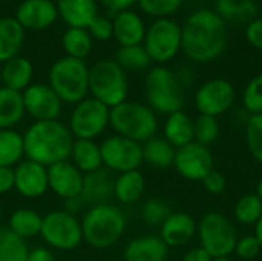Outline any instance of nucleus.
Masks as SVG:
<instances>
[{"instance_id":"nucleus-43","label":"nucleus","mask_w":262,"mask_h":261,"mask_svg":"<svg viewBox=\"0 0 262 261\" xmlns=\"http://www.w3.org/2000/svg\"><path fill=\"white\" fill-rule=\"evenodd\" d=\"M261 243L255 235H246L243 238H238V243L235 246V254L241 260L250 261L255 260L261 254Z\"/></svg>"},{"instance_id":"nucleus-17","label":"nucleus","mask_w":262,"mask_h":261,"mask_svg":"<svg viewBox=\"0 0 262 261\" xmlns=\"http://www.w3.org/2000/svg\"><path fill=\"white\" fill-rule=\"evenodd\" d=\"M83 175L84 174L80 172L71 160H64L48 168V185L57 197L69 200L80 197Z\"/></svg>"},{"instance_id":"nucleus-47","label":"nucleus","mask_w":262,"mask_h":261,"mask_svg":"<svg viewBox=\"0 0 262 261\" xmlns=\"http://www.w3.org/2000/svg\"><path fill=\"white\" fill-rule=\"evenodd\" d=\"M14 189V168L0 166V195Z\"/></svg>"},{"instance_id":"nucleus-24","label":"nucleus","mask_w":262,"mask_h":261,"mask_svg":"<svg viewBox=\"0 0 262 261\" xmlns=\"http://www.w3.org/2000/svg\"><path fill=\"white\" fill-rule=\"evenodd\" d=\"M0 72H2V86L17 92H23L31 85L34 68L26 57L15 55L6 60L0 66Z\"/></svg>"},{"instance_id":"nucleus-55","label":"nucleus","mask_w":262,"mask_h":261,"mask_svg":"<svg viewBox=\"0 0 262 261\" xmlns=\"http://www.w3.org/2000/svg\"><path fill=\"white\" fill-rule=\"evenodd\" d=\"M0 220H2V206H0Z\"/></svg>"},{"instance_id":"nucleus-5","label":"nucleus","mask_w":262,"mask_h":261,"mask_svg":"<svg viewBox=\"0 0 262 261\" xmlns=\"http://www.w3.org/2000/svg\"><path fill=\"white\" fill-rule=\"evenodd\" d=\"M144 91L147 106L155 114L170 115L177 111H183L186 103L184 88L180 83L177 74L166 66L152 68L144 80Z\"/></svg>"},{"instance_id":"nucleus-56","label":"nucleus","mask_w":262,"mask_h":261,"mask_svg":"<svg viewBox=\"0 0 262 261\" xmlns=\"http://www.w3.org/2000/svg\"><path fill=\"white\" fill-rule=\"evenodd\" d=\"M0 86H2V72H0Z\"/></svg>"},{"instance_id":"nucleus-37","label":"nucleus","mask_w":262,"mask_h":261,"mask_svg":"<svg viewBox=\"0 0 262 261\" xmlns=\"http://www.w3.org/2000/svg\"><path fill=\"white\" fill-rule=\"evenodd\" d=\"M236 223L243 226H255L262 217V202L256 194L243 195L233 208Z\"/></svg>"},{"instance_id":"nucleus-48","label":"nucleus","mask_w":262,"mask_h":261,"mask_svg":"<svg viewBox=\"0 0 262 261\" xmlns=\"http://www.w3.org/2000/svg\"><path fill=\"white\" fill-rule=\"evenodd\" d=\"M101 5H104L107 9H109V12L112 11V12H121V11H126V9H129V8H132L138 0H98Z\"/></svg>"},{"instance_id":"nucleus-8","label":"nucleus","mask_w":262,"mask_h":261,"mask_svg":"<svg viewBox=\"0 0 262 261\" xmlns=\"http://www.w3.org/2000/svg\"><path fill=\"white\" fill-rule=\"evenodd\" d=\"M196 234L200 237L201 248L212 258L229 257L235 252L238 243V231L235 223L221 212H207L198 222Z\"/></svg>"},{"instance_id":"nucleus-53","label":"nucleus","mask_w":262,"mask_h":261,"mask_svg":"<svg viewBox=\"0 0 262 261\" xmlns=\"http://www.w3.org/2000/svg\"><path fill=\"white\" fill-rule=\"evenodd\" d=\"M258 197H259V200L262 202V177L259 178V182H258V185H256V192H255Z\"/></svg>"},{"instance_id":"nucleus-34","label":"nucleus","mask_w":262,"mask_h":261,"mask_svg":"<svg viewBox=\"0 0 262 261\" xmlns=\"http://www.w3.org/2000/svg\"><path fill=\"white\" fill-rule=\"evenodd\" d=\"M61 45L68 57L84 60L92 49V37L88 29L68 28L61 37Z\"/></svg>"},{"instance_id":"nucleus-52","label":"nucleus","mask_w":262,"mask_h":261,"mask_svg":"<svg viewBox=\"0 0 262 261\" xmlns=\"http://www.w3.org/2000/svg\"><path fill=\"white\" fill-rule=\"evenodd\" d=\"M253 235L259 240V243H261L262 246V217L258 220V223L255 225V234Z\"/></svg>"},{"instance_id":"nucleus-54","label":"nucleus","mask_w":262,"mask_h":261,"mask_svg":"<svg viewBox=\"0 0 262 261\" xmlns=\"http://www.w3.org/2000/svg\"><path fill=\"white\" fill-rule=\"evenodd\" d=\"M212 261H235V260H232V258H229V257H223V258H213Z\"/></svg>"},{"instance_id":"nucleus-38","label":"nucleus","mask_w":262,"mask_h":261,"mask_svg":"<svg viewBox=\"0 0 262 261\" xmlns=\"http://www.w3.org/2000/svg\"><path fill=\"white\" fill-rule=\"evenodd\" d=\"M193 135L195 142L204 146L213 145L220 137V123L216 117L210 115H198L196 120H193Z\"/></svg>"},{"instance_id":"nucleus-4","label":"nucleus","mask_w":262,"mask_h":261,"mask_svg":"<svg viewBox=\"0 0 262 261\" xmlns=\"http://www.w3.org/2000/svg\"><path fill=\"white\" fill-rule=\"evenodd\" d=\"M109 126H112L117 135L143 145L155 137L158 131V117L146 103L126 100L111 108Z\"/></svg>"},{"instance_id":"nucleus-9","label":"nucleus","mask_w":262,"mask_h":261,"mask_svg":"<svg viewBox=\"0 0 262 261\" xmlns=\"http://www.w3.org/2000/svg\"><path fill=\"white\" fill-rule=\"evenodd\" d=\"M40 237L45 243L57 251H74L83 242L81 222L77 215L64 209H54L43 215Z\"/></svg>"},{"instance_id":"nucleus-45","label":"nucleus","mask_w":262,"mask_h":261,"mask_svg":"<svg viewBox=\"0 0 262 261\" xmlns=\"http://www.w3.org/2000/svg\"><path fill=\"white\" fill-rule=\"evenodd\" d=\"M203 186L207 192L213 194V195H220L227 189V178L223 172L212 169L204 178H203Z\"/></svg>"},{"instance_id":"nucleus-29","label":"nucleus","mask_w":262,"mask_h":261,"mask_svg":"<svg viewBox=\"0 0 262 261\" xmlns=\"http://www.w3.org/2000/svg\"><path fill=\"white\" fill-rule=\"evenodd\" d=\"M177 149L164 137H152L143 143V163L155 169H167L173 166Z\"/></svg>"},{"instance_id":"nucleus-40","label":"nucleus","mask_w":262,"mask_h":261,"mask_svg":"<svg viewBox=\"0 0 262 261\" xmlns=\"http://www.w3.org/2000/svg\"><path fill=\"white\" fill-rule=\"evenodd\" d=\"M246 143L250 155L262 165V114L249 117L246 125Z\"/></svg>"},{"instance_id":"nucleus-22","label":"nucleus","mask_w":262,"mask_h":261,"mask_svg":"<svg viewBox=\"0 0 262 261\" xmlns=\"http://www.w3.org/2000/svg\"><path fill=\"white\" fill-rule=\"evenodd\" d=\"M169 248L160 235H143L130 240L123 252V261H166Z\"/></svg>"},{"instance_id":"nucleus-51","label":"nucleus","mask_w":262,"mask_h":261,"mask_svg":"<svg viewBox=\"0 0 262 261\" xmlns=\"http://www.w3.org/2000/svg\"><path fill=\"white\" fill-rule=\"evenodd\" d=\"M83 208H86V205H84V202L81 200V197H74V198L64 200V211L69 212V214L77 215Z\"/></svg>"},{"instance_id":"nucleus-19","label":"nucleus","mask_w":262,"mask_h":261,"mask_svg":"<svg viewBox=\"0 0 262 261\" xmlns=\"http://www.w3.org/2000/svg\"><path fill=\"white\" fill-rule=\"evenodd\" d=\"M114 185L115 177L106 168H100L94 172L84 174L80 197L84 202L86 208L111 203V198L114 197Z\"/></svg>"},{"instance_id":"nucleus-44","label":"nucleus","mask_w":262,"mask_h":261,"mask_svg":"<svg viewBox=\"0 0 262 261\" xmlns=\"http://www.w3.org/2000/svg\"><path fill=\"white\" fill-rule=\"evenodd\" d=\"M88 32L91 34L92 38L95 40H100V42H104V40H109L112 35H114V31H112V20L106 15H97L91 23L89 26L86 28Z\"/></svg>"},{"instance_id":"nucleus-25","label":"nucleus","mask_w":262,"mask_h":261,"mask_svg":"<svg viewBox=\"0 0 262 261\" xmlns=\"http://www.w3.org/2000/svg\"><path fill=\"white\" fill-rule=\"evenodd\" d=\"M227 25H247L258 17L256 0H215L213 9Z\"/></svg>"},{"instance_id":"nucleus-39","label":"nucleus","mask_w":262,"mask_h":261,"mask_svg":"<svg viewBox=\"0 0 262 261\" xmlns=\"http://www.w3.org/2000/svg\"><path fill=\"white\" fill-rule=\"evenodd\" d=\"M172 214L170 205L158 197L149 198L141 208V218L149 226H161Z\"/></svg>"},{"instance_id":"nucleus-28","label":"nucleus","mask_w":262,"mask_h":261,"mask_svg":"<svg viewBox=\"0 0 262 261\" xmlns=\"http://www.w3.org/2000/svg\"><path fill=\"white\" fill-rule=\"evenodd\" d=\"M144 188L146 180L138 169L118 174V177H115L114 185V198H117L123 205L137 203L141 198Z\"/></svg>"},{"instance_id":"nucleus-27","label":"nucleus","mask_w":262,"mask_h":261,"mask_svg":"<svg viewBox=\"0 0 262 261\" xmlns=\"http://www.w3.org/2000/svg\"><path fill=\"white\" fill-rule=\"evenodd\" d=\"M164 138L175 149L195 142L193 120L184 111H177L167 115V120L164 125Z\"/></svg>"},{"instance_id":"nucleus-46","label":"nucleus","mask_w":262,"mask_h":261,"mask_svg":"<svg viewBox=\"0 0 262 261\" xmlns=\"http://www.w3.org/2000/svg\"><path fill=\"white\" fill-rule=\"evenodd\" d=\"M244 34L249 45L262 51V17H256L250 23H247Z\"/></svg>"},{"instance_id":"nucleus-21","label":"nucleus","mask_w":262,"mask_h":261,"mask_svg":"<svg viewBox=\"0 0 262 261\" xmlns=\"http://www.w3.org/2000/svg\"><path fill=\"white\" fill-rule=\"evenodd\" d=\"M146 25L143 18L132 9H126L117 12L112 20L114 38L120 43V46H135L143 45L146 35Z\"/></svg>"},{"instance_id":"nucleus-7","label":"nucleus","mask_w":262,"mask_h":261,"mask_svg":"<svg viewBox=\"0 0 262 261\" xmlns=\"http://www.w3.org/2000/svg\"><path fill=\"white\" fill-rule=\"evenodd\" d=\"M89 92L107 108L126 102L129 92L126 71L115 60L97 62L89 68Z\"/></svg>"},{"instance_id":"nucleus-16","label":"nucleus","mask_w":262,"mask_h":261,"mask_svg":"<svg viewBox=\"0 0 262 261\" xmlns=\"http://www.w3.org/2000/svg\"><path fill=\"white\" fill-rule=\"evenodd\" d=\"M14 189L25 198H38L49 189L48 185V168L23 158L14 168Z\"/></svg>"},{"instance_id":"nucleus-13","label":"nucleus","mask_w":262,"mask_h":261,"mask_svg":"<svg viewBox=\"0 0 262 261\" xmlns=\"http://www.w3.org/2000/svg\"><path fill=\"white\" fill-rule=\"evenodd\" d=\"M236 100V91L227 78H210L195 92V108L201 115L220 117L227 112Z\"/></svg>"},{"instance_id":"nucleus-10","label":"nucleus","mask_w":262,"mask_h":261,"mask_svg":"<svg viewBox=\"0 0 262 261\" xmlns=\"http://www.w3.org/2000/svg\"><path fill=\"white\" fill-rule=\"evenodd\" d=\"M143 46L152 62L173 60L181 51V25L172 18H155L146 29Z\"/></svg>"},{"instance_id":"nucleus-11","label":"nucleus","mask_w":262,"mask_h":261,"mask_svg":"<svg viewBox=\"0 0 262 261\" xmlns=\"http://www.w3.org/2000/svg\"><path fill=\"white\" fill-rule=\"evenodd\" d=\"M111 108L94 97H86L74 105L69 117V131L75 140H95L109 126Z\"/></svg>"},{"instance_id":"nucleus-31","label":"nucleus","mask_w":262,"mask_h":261,"mask_svg":"<svg viewBox=\"0 0 262 261\" xmlns=\"http://www.w3.org/2000/svg\"><path fill=\"white\" fill-rule=\"evenodd\" d=\"M25 115L21 92L0 86V129H12Z\"/></svg>"},{"instance_id":"nucleus-41","label":"nucleus","mask_w":262,"mask_h":261,"mask_svg":"<svg viewBox=\"0 0 262 261\" xmlns=\"http://www.w3.org/2000/svg\"><path fill=\"white\" fill-rule=\"evenodd\" d=\"M184 0H138V6L147 15L155 18H170L181 6Z\"/></svg>"},{"instance_id":"nucleus-3","label":"nucleus","mask_w":262,"mask_h":261,"mask_svg":"<svg viewBox=\"0 0 262 261\" xmlns=\"http://www.w3.org/2000/svg\"><path fill=\"white\" fill-rule=\"evenodd\" d=\"M124 231L126 215L112 203L88 208L81 218L83 242L98 251L114 246L123 237Z\"/></svg>"},{"instance_id":"nucleus-36","label":"nucleus","mask_w":262,"mask_h":261,"mask_svg":"<svg viewBox=\"0 0 262 261\" xmlns=\"http://www.w3.org/2000/svg\"><path fill=\"white\" fill-rule=\"evenodd\" d=\"M115 62L124 71H143L147 69L152 63L143 45L135 46H120L115 54Z\"/></svg>"},{"instance_id":"nucleus-26","label":"nucleus","mask_w":262,"mask_h":261,"mask_svg":"<svg viewBox=\"0 0 262 261\" xmlns=\"http://www.w3.org/2000/svg\"><path fill=\"white\" fill-rule=\"evenodd\" d=\"M25 43V29L15 17H0V63L18 55Z\"/></svg>"},{"instance_id":"nucleus-33","label":"nucleus","mask_w":262,"mask_h":261,"mask_svg":"<svg viewBox=\"0 0 262 261\" xmlns=\"http://www.w3.org/2000/svg\"><path fill=\"white\" fill-rule=\"evenodd\" d=\"M25 157L23 135L15 129H0V166L15 168Z\"/></svg>"},{"instance_id":"nucleus-18","label":"nucleus","mask_w":262,"mask_h":261,"mask_svg":"<svg viewBox=\"0 0 262 261\" xmlns=\"http://www.w3.org/2000/svg\"><path fill=\"white\" fill-rule=\"evenodd\" d=\"M58 18L57 5L52 0H23L15 12V20L23 29L41 31Z\"/></svg>"},{"instance_id":"nucleus-12","label":"nucleus","mask_w":262,"mask_h":261,"mask_svg":"<svg viewBox=\"0 0 262 261\" xmlns=\"http://www.w3.org/2000/svg\"><path fill=\"white\" fill-rule=\"evenodd\" d=\"M103 168L111 172L135 171L143 163V145L121 135H111L100 145Z\"/></svg>"},{"instance_id":"nucleus-1","label":"nucleus","mask_w":262,"mask_h":261,"mask_svg":"<svg viewBox=\"0 0 262 261\" xmlns=\"http://www.w3.org/2000/svg\"><path fill=\"white\" fill-rule=\"evenodd\" d=\"M227 43L229 25L213 9L193 11L181 26V51L190 62H213L226 51Z\"/></svg>"},{"instance_id":"nucleus-50","label":"nucleus","mask_w":262,"mask_h":261,"mask_svg":"<svg viewBox=\"0 0 262 261\" xmlns=\"http://www.w3.org/2000/svg\"><path fill=\"white\" fill-rule=\"evenodd\" d=\"M213 258L201 248V246H198V248H192L190 251H187L186 252V255L183 257V260L181 261H212Z\"/></svg>"},{"instance_id":"nucleus-14","label":"nucleus","mask_w":262,"mask_h":261,"mask_svg":"<svg viewBox=\"0 0 262 261\" xmlns=\"http://www.w3.org/2000/svg\"><path fill=\"white\" fill-rule=\"evenodd\" d=\"M213 165L215 158L212 151L196 142L178 148L175 152L173 168L183 178L189 182H203V178L212 169H215Z\"/></svg>"},{"instance_id":"nucleus-15","label":"nucleus","mask_w":262,"mask_h":261,"mask_svg":"<svg viewBox=\"0 0 262 261\" xmlns=\"http://www.w3.org/2000/svg\"><path fill=\"white\" fill-rule=\"evenodd\" d=\"M21 95L25 112L35 122L58 120L63 109V102L49 85L31 83Z\"/></svg>"},{"instance_id":"nucleus-2","label":"nucleus","mask_w":262,"mask_h":261,"mask_svg":"<svg viewBox=\"0 0 262 261\" xmlns=\"http://www.w3.org/2000/svg\"><path fill=\"white\" fill-rule=\"evenodd\" d=\"M25 157L46 168L69 160L74 135L69 128L58 120L34 122L23 134Z\"/></svg>"},{"instance_id":"nucleus-30","label":"nucleus","mask_w":262,"mask_h":261,"mask_svg":"<svg viewBox=\"0 0 262 261\" xmlns=\"http://www.w3.org/2000/svg\"><path fill=\"white\" fill-rule=\"evenodd\" d=\"M69 160L83 174H89L103 168L100 145L95 143V140H75Z\"/></svg>"},{"instance_id":"nucleus-42","label":"nucleus","mask_w":262,"mask_h":261,"mask_svg":"<svg viewBox=\"0 0 262 261\" xmlns=\"http://www.w3.org/2000/svg\"><path fill=\"white\" fill-rule=\"evenodd\" d=\"M244 109L250 114H262V74L253 77L244 88L243 92Z\"/></svg>"},{"instance_id":"nucleus-6","label":"nucleus","mask_w":262,"mask_h":261,"mask_svg":"<svg viewBox=\"0 0 262 261\" xmlns=\"http://www.w3.org/2000/svg\"><path fill=\"white\" fill-rule=\"evenodd\" d=\"M48 78L63 103L77 105L89 94V68L84 60L61 57L51 66Z\"/></svg>"},{"instance_id":"nucleus-35","label":"nucleus","mask_w":262,"mask_h":261,"mask_svg":"<svg viewBox=\"0 0 262 261\" xmlns=\"http://www.w3.org/2000/svg\"><path fill=\"white\" fill-rule=\"evenodd\" d=\"M29 248L26 240L8 228H0V261H26Z\"/></svg>"},{"instance_id":"nucleus-23","label":"nucleus","mask_w":262,"mask_h":261,"mask_svg":"<svg viewBox=\"0 0 262 261\" xmlns=\"http://www.w3.org/2000/svg\"><path fill=\"white\" fill-rule=\"evenodd\" d=\"M55 5L58 17H61L69 28L86 29L98 15L97 0H57Z\"/></svg>"},{"instance_id":"nucleus-49","label":"nucleus","mask_w":262,"mask_h":261,"mask_svg":"<svg viewBox=\"0 0 262 261\" xmlns=\"http://www.w3.org/2000/svg\"><path fill=\"white\" fill-rule=\"evenodd\" d=\"M26 261H55V257L49 248L38 246V248H34L29 251Z\"/></svg>"},{"instance_id":"nucleus-20","label":"nucleus","mask_w":262,"mask_h":261,"mask_svg":"<svg viewBox=\"0 0 262 261\" xmlns=\"http://www.w3.org/2000/svg\"><path fill=\"white\" fill-rule=\"evenodd\" d=\"M198 223L187 212H172L160 226V238L167 248H180L187 245L196 235Z\"/></svg>"},{"instance_id":"nucleus-32","label":"nucleus","mask_w":262,"mask_h":261,"mask_svg":"<svg viewBox=\"0 0 262 261\" xmlns=\"http://www.w3.org/2000/svg\"><path fill=\"white\" fill-rule=\"evenodd\" d=\"M41 222H43V215H40L37 211L28 209V208H20L11 214L6 228L9 231H12L15 235H18L20 238L29 240V238L40 235Z\"/></svg>"}]
</instances>
